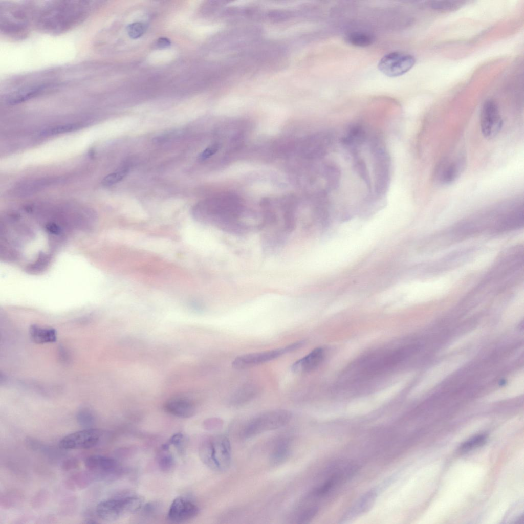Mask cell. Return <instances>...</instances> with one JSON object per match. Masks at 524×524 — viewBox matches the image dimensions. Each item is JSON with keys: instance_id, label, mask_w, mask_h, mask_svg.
Masks as SVG:
<instances>
[{"instance_id": "obj_1", "label": "cell", "mask_w": 524, "mask_h": 524, "mask_svg": "<svg viewBox=\"0 0 524 524\" xmlns=\"http://www.w3.org/2000/svg\"><path fill=\"white\" fill-rule=\"evenodd\" d=\"M95 2L54 1L45 5L36 16V25L49 33L65 32L84 20L95 7Z\"/></svg>"}, {"instance_id": "obj_2", "label": "cell", "mask_w": 524, "mask_h": 524, "mask_svg": "<svg viewBox=\"0 0 524 524\" xmlns=\"http://www.w3.org/2000/svg\"><path fill=\"white\" fill-rule=\"evenodd\" d=\"M199 455L210 469L219 472L227 470L231 460L229 439L225 435H218L206 440L200 447Z\"/></svg>"}, {"instance_id": "obj_3", "label": "cell", "mask_w": 524, "mask_h": 524, "mask_svg": "<svg viewBox=\"0 0 524 524\" xmlns=\"http://www.w3.org/2000/svg\"><path fill=\"white\" fill-rule=\"evenodd\" d=\"M142 498L136 495H126L104 500L97 504L95 513L105 521H113L133 514L141 509Z\"/></svg>"}, {"instance_id": "obj_4", "label": "cell", "mask_w": 524, "mask_h": 524, "mask_svg": "<svg viewBox=\"0 0 524 524\" xmlns=\"http://www.w3.org/2000/svg\"><path fill=\"white\" fill-rule=\"evenodd\" d=\"M291 418V413L285 409L263 412L247 422L242 431V436L248 439L265 432L277 429L287 424Z\"/></svg>"}, {"instance_id": "obj_5", "label": "cell", "mask_w": 524, "mask_h": 524, "mask_svg": "<svg viewBox=\"0 0 524 524\" xmlns=\"http://www.w3.org/2000/svg\"><path fill=\"white\" fill-rule=\"evenodd\" d=\"M303 342L299 341L284 347L271 350L251 353L236 357L232 361V366L237 369H244L273 360L286 353L293 352L301 347Z\"/></svg>"}, {"instance_id": "obj_6", "label": "cell", "mask_w": 524, "mask_h": 524, "mask_svg": "<svg viewBox=\"0 0 524 524\" xmlns=\"http://www.w3.org/2000/svg\"><path fill=\"white\" fill-rule=\"evenodd\" d=\"M1 8V29L12 35L23 34L26 31L28 14L24 7L15 5H5Z\"/></svg>"}, {"instance_id": "obj_7", "label": "cell", "mask_w": 524, "mask_h": 524, "mask_svg": "<svg viewBox=\"0 0 524 524\" xmlns=\"http://www.w3.org/2000/svg\"><path fill=\"white\" fill-rule=\"evenodd\" d=\"M416 62L414 57L408 53L395 51L384 55L378 63L379 70L384 75L394 77L409 71Z\"/></svg>"}, {"instance_id": "obj_8", "label": "cell", "mask_w": 524, "mask_h": 524, "mask_svg": "<svg viewBox=\"0 0 524 524\" xmlns=\"http://www.w3.org/2000/svg\"><path fill=\"white\" fill-rule=\"evenodd\" d=\"M102 435L100 430L85 428L63 437L59 442V447L64 450L91 448L100 442Z\"/></svg>"}, {"instance_id": "obj_9", "label": "cell", "mask_w": 524, "mask_h": 524, "mask_svg": "<svg viewBox=\"0 0 524 524\" xmlns=\"http://www.w3.org/2000/svg\"><path fill=\"white\" fill-rule=\"evenodd\" d=\"M88 470L95 472L100 480L111 481L119 477L122 468L115 458L102 455H92L84 460Z\"/></svg>"}, {"instance_id": "obj_10", "label": "cell", "mask_w": 524, "mask_h": 524, "mask_svg": "<svg viewBox=\"0 0 524 524\" xmlns=\"http://www.w3.org/2000/svg\"><path fill=\"white\" fill-rule=\"evenodd\" d=\"M480 126L483 135L487 139L495 137L503 126V119L498 106L492 100L483 104L480 112Z\"/></svg>"}, {"instance_id": "obj_11", "label": "cell", "mask_w": 524, "mask_h": 524, "mask_svg": "<svg viewBox=\"0 0 524 524\" xmlns=\"http://www.w3.org/2000/svg\"><path fill=\"white\" fill-rule=\"evenodd\" d=\"M466 166V159L462 155L442 160L435 168L434 178L436 182L443 185L455 181L462 174Z\"/></svg>"}, {"instance_id": "obj_12", "label": "cell", "mask_w": 524, "mask_h": 524, "mask_svg": "<svg viewBox=\"0 0 524 524\" xmlns=\"http://www.w3.org/2000/svg\"><path fill=\"white\" fill-rule=\"evenodd\" d=\"M199 513L198 506L189 499L179 496L172 501L168 512V519L174 523H182L194 518Z\"/></svg>"}, {"instance_id": "obj_13", "label": "cell", "mask_w": 524, "mask_h": 524, "mask_svg": "<svg viewBox=\"0 0 524 524\" xmlns=\"http://www.w3.org/2000/svg\"><path fill=\"white\" fill-rule=\"evenodd\" d=\"M377 496L376 489H372L366 492L343 516L341 523H345L368 512L373 506Z\"/></svg>"}, {"instance_id": "obj_14", "label": "cell", "mask_w": 524, "mask_h": 524, "mask_svg": "<svg viewBox=\"0 0 524 524\" xmlns=\"http://www.w3.org/2000/svg\"><path fill=\"white\" fill-rule=\"evenodd\" d=\"M164 409L169 414L181 418H190L195 412L193 403L188 399L181 398L168 400L164 404Z\"/></svg>"}, {"instance_id": "obj_15", "label": "cell", "mask_w": 524, "mask_h": 524, "mask_svg": "<svg viewBox=\"0 0 524 524\" xmlns=\"http://www.w3.org/2000/svg\"><path fill=\"white\" fill-rule=\"evenodd\" d=\"M323 356V349L316 348L304 357L295 361L291 366V370L295 373L311 372L319 366Z\"/></svg>"}, {"instance_id": "obj_16", "label": "cell", "mask_w": 524, "mask_h": 524, "mask_svg": "<svg viewBox=\"0 0 524 524\" xmlns=\"http://www.w3.org/2000/svg\"><path fill=\"white\" fill-rule=\"evenodd\" d=\"M50 86V84L46 83L23 88L10 94L6 98V102L9 105L23 103L39 95Z\"/></svg>"}, {"instance_id": "obj_17", "label": "cell", "mask_w": 524, "mask_h": 524, "mask_svg": "<svg viewBox=\"0 0 524 524\" xmlns=\"http://www.w3.org/2000/svg\"><path fill=\"white\" fill-rule=\"evenodd\" d=\"M290 440L286 437L279 439L274 443L270 454V462L275 466L283 463L289 457L291 451Z\"/></svg>"}, {"instance_id": "obj_18", "label": "cell", "mask_w": 524, "mask_h": 524, "mask_svg": "<svg viewBox=\"0 0 524 524\" xmlns=\"http://www.w3.org/2000/svg\"><path fill=\"white\" fill-rule=\"evenodd\" d=\"M258 388L254 384L245 385L234 392L229 399V403L232 406L244 404L255 397Z\"/></svg>"}, {"instance_id": "obj_19", "label": "cell", "mask_w": 524, "mask_h": 524, "mask_svg": "<svg viewBox=\"0 0 524 524\" xmlns=\"http://www.w3.org/2000/svg\"><path fill=\"white\" fill-rule=\"evenodd\" d=\"M95 472L88 470L76 473L71 476L67 481V485L70 489H77L85 488L95 480H98Z\"/></svg>"}, {"instance_id": "obj_20", "label": "cell", "mask_w": 524, "mask_h": 524, "mask_svg": "<svg viewBox=\"0 0 524 524\" xmlns=\"http://www.w3.org/2000/svg\"><path fill=\"white\" fill-rule=\"evenodd\" d=\"M168 443L163 445L157 454V463L160 469L165 472L171 471L174 466V458L169 450Z\"/></svg>"}, {"instance_id": "obj_21", "label": "cell", "mask_w": 524, "mask_h": 524, "mask_svg": "<svg viewBox=\"0 0 524 524\" xmlns=\"http://www.w3.org/2000/svg\"><path fill=\"white\" fill-rule=\"evenodd\" d=\"M346 41L351 45L358 47H366L371 45L375 40L374 36L369 32L355 31L348 33Z\"/></svg>"}, {"instance_id": "obj_22", "label": "cell", "mask_w": 524, "mask_h": 524, "mask_svg": "<svg viewBox=\"0 0 524 524\" xmlns=\"http://www.w3.org/2000/svg\"><path fill=\"white\" fill-rule=\"evenodd\" d=\"M30 334L33 340L38 342L54 341L56 338L55 330L33 326L30 329Z\"/></svg>"}, {"instance_id": "obj_23", "label": "cell", "mask_w": 524, "mask_h": 524, "mask_svg": "<svg viewBox=\"0 0 524 524\" xmlns=\"http://www.w3.org/2000/svg\"><path fill=\"white\" fill-rule=\"evenodd\" d=\"M25 443L26 446L30 449L43 453L49 457L55 456L57 454H60L59 453H57V450L53 449L49 446H46L37 439L33 438L28 437L26 438Z\"/></svg>"}, {"instance_id": "obj_24", "label": "cell", "mask_w": 524, "mask_h": 524, "mask_svg": "<svg viewBox=\"0 0 524 524\" xmlns=\"http://www.w3.org/2000/svg\"><path fill=\"white\" fill-rule=\"evenodd\" d=\"M81 127V126L80 124L75 123L59 125L43 130L40 132V136L46 137L55 136L66 133L72 132L76 130Z\"/></svg>"}, {"instance_id": "obj_25", "label": "cell", "mask_w": 524, "mask_h": 524, "mask_svg": "<svg viewBox=\"0 0 524 524\" xmlns=\"http://www.w3.org/2000/svg\"><path fill=\"white\" fill-rule=\"evenodd\" d=\"M23 499L21 494L16 491H9L1 495L0 504L2 507L10 508L21 501Z\"/></svg>"}, {"instance_id": "obj_26", "label": "cell", "mask_w": 524, "mask_h": 524, "mask_svg": "<svg viewBox=\"0 0 524 524\" xmlns=\"http://www.w3.org/2000/svg\"><path fill=\"white\" fill-rule=\"evenodd\" d=\"M463 2L454 1H434L430 2V7L439 11H451L462 6Z\"/></svg>"}, {"instance_id": "obj_27", "label": "cell", "mask_w": 524, "mask_h": 524, "mask_svg": "<svg viewBox=\"0 0 524 524\" xmlns=\"http://www.w3.org/2000/svg\"><path fill=\"white\" fill-rule=\"evenodd\" d=\"M76 420L79 425L85 428H92L96 421L93 414L86 409L81 410L77 413Z\"/></svg>"}, {"instance_id": "obj_28", "label": "cell", "mask_w": 524, "mask_h": 524, "mask_svg": "<svg viewBox=\"0 0 524 524\" xmlns=\"http://www.w3.org/2000/svg\"><path fill=\"white\" fill-rule=\"evenodd\" d=\"M486 439L487 436L485 434L476 435L462 444L460 449L462 451H468L475 448L478 447L486 443Z\"/></svg>"}, {"instance_id": "obj_29", "label": "cell", "mask_w": 524, "mask_h": 524, "mask_svg": "<svg viewBox=\"0 0 524 524\" xmlns=\"http://www.w3.org/2000/svg\"><path fill=\"white\" fill-rule=\"evenodd\" d=\"M127 168H124L121 170L111 173L103 179L101 183L104 186H110L114 185L122 180L127 174Z\"/></svg>"}, {"instance_id": "obj_30", "label": "cell", "mask_w": 524, "mask_h": 524, "mask_svg": "<svg viewBox=\"0 0 524 524\" xmlns=\"http://www.w3.org/2000/svg\"><path fill=\"white\" fill-rule=\"evenodd\" d=\"M145 30L144 25L140 22L129 24L127 27V34L132 39H137L141 37L144 34Z\"/></svg>"}, {"instance_id": "obj_31", "label": "cell", "mask_w": 524, "mask_h": 524, "mask_svg": "<svg viewBox=\"0 0 524 524\" xmlns=\"http://www.w3.org/2000/svg\"><path fill=\"white\" fill-rule=\"evenodd\" d=\"M318 508L311 507L304 510L298 516L297 523H306L311 520L317 514Z\"/></svg>"}, {"instance_id": "obj_32", "label": "cell", "mask_w": 524, "mask_h": 524, "mask_svg": "<svg viewBox=\"0 0 524 524\" xmlns=\"http://www.w3.org/2000/svg\"><path fill=\"white\" fill-rule=\"evenodd\" d=\"M184 436L183 434L178 433L173 434L169 439L168 444L174 446L179 451H182L184 444Z\"/></svg>"}, {"instance_id": "obj_33", "label": "cell", "mask_w": 524, "mask_h": 524, "mask_svg": "<svg viewBox=\"0 0 524 524\" xmlns=\"http://www.w3.org/2000/svg\"><path fill=\"white\" fill-rule=\"evenodd\" d=\"M79 463L78 460L75 458H69L63 461L61 464L62 470L68 471L75 469L78 467Z\"/></svg>"}, {"instance_id": "obj_34", "label": "cell", "mask_w": 524, "mask_h": 524, "mask_svg": "<svg viewBox=\"0 0 524 524\" xmlns=\"http://www.w3.org/2000/svg\"><path fill=\"white\" fill-rule=\"evenodd\" d=\"M47 497V494L45 491H40L36 494L32 499V505L34 507H39L43 504Z\"/></svg>"}, {"instance_id": "obj_35", "label": "cell", "mask_w": 524, "mask_h": 524, "mask_svg": "<svg viewBox=\"0 0 524 524\" xmlns=\"http://www.w3.org/2000/svg\"><path fill=\"white\" fill-rule=\"evenodd\" d=\"M217 150V148L215 146H213L209 148H206L198 156V159L199 161H203L209 156L215 152Z\"/></svg>"}, {"instance_id": "obj_36", "label": "cell", "mask_w": 524, "mask_h": 524, "mask_svg": "<svg viewBox=\"0 0 524 524\" xmlns=\"http://www.w3.org/2000/svg\"><path fill=\"white\" fill-rule=\"evenodd\" d=\"M170 45V40L166 37H160L157 40L156 42L157 46L160 49L167 48Z\"/></svg>"}]
</instances>
